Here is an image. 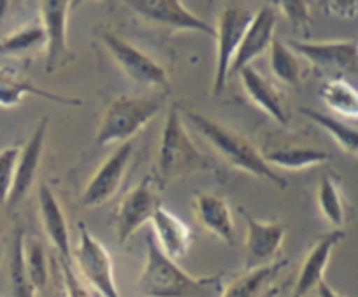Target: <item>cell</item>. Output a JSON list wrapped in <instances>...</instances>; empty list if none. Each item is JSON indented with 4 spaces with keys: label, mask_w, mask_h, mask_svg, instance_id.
I'll return each instance as SVG.
<instances>
[{
    "label": "cell",
    "mask_w": 358,
    "mask_h": 297,
    "mask_svg": "<svg viewBox=\"0 0 358 297\" xmlns=\"http://www.w3.org/2000/svg\"><path fill=\"white\" fill-rule=\"evenodd\" d=\"M126 7L147 23L175 31H198L213 37L215 30L182 0H122Z\"/></svg>",
    "instance_id": "30bf717a"
},
{
    "label": "cell",
    "mask_w": 358,
    "mask_h": 297,
    "mask_svg": "<svg viewBox=\"0 0 358 297\" xmlns=\"http://www.w3.org/2000/svg\"><path fill=\"white\" fill-rule=\"evenodd\" d=\"M41 48L45 49V34L41 21H31L0 38V56H21Z\"/></svg>",
    "instance_id": "83f0119b"
},
{
    "label": "cell",
    "mask_w": 358,
    "mask_h": 297,
    "mask_svg": "<svg viewBox=\"0 0 358 297\" xmlns=\"http://www.w3.org/2000/svg\"><path fill=\"white\" fill-rule=\"evenodd\" d=\"M238 75H240L241 84H243L250 100L261 110H264L278 124L289 126L290 115L287 112L285 103H283L282 94L262 73H259L252 65H247L238 72Z\"/></svg>",
    "instance_id": "d6986e66"
},
{
    "label": "cell",
    "mask_w": 358,
    "mask_h": 297,
    "mask_svg": "<svg viewBox=\"0 0 358 297\" xmlns=\"http://www.w3.org/2000/svg\"><path fill=\"white\" fill-rule=\"evenodd\" d=\"M269 66H271L273 75L283 84L289 86H297L301 82V75H303V66H301L299 56L290 49L287 42L276 37L271 41L269 45Z\"/></svg>",
    "instance_id": "484cf974"
},
{
    "label": "cell",
    "mask_w": 358,
    "mask_h": 297,
    "mask_svg": "<svg viewBox=\"0 0 358 297\" xmlns=\"http://www.w3.org/2000/svg\"><path fill=\"white\" fill-rule=\"evenodd\" d=\"M301 112H303L308 119H311L315 124L320 126L329 136H332V138L336 140V143H338L345 152L352 154V156H357V150H358L357 126L348 124V122L336 117V115H327L324 114V112H318L310 107H303L301 108Z\"/></svg>",
    "instance_id": "d4e9b609"
},
{
    "label": "cell",
    "mask_w": 358,
    "mask_h": 297,
    "mask_svg": "<svg viewBox=\"0 0 358 297\" xmlns=\"http://www.w3.org/2000/svg\"><path fill=\"white\" fill-rule=\"evenodd\" d=\"M150 222H152L154 240L168 257L178 261L187 255L192 243V233L184 220L161 206L152 215Z\"/></svg>",
    "instance_id": "ffe728a7"
},
{
    "label": "cell",
    "mask_w": 358,
    "mask_h": 297,
    "mask_svg": "<svg viewBox=\"0 0 358 297\" xmlns=\"http://www.w3.org/2000/svg\"><path fill=\"white\" fill-rule=\"evenodd\" d=\"M72 0H42L41 24L45 34V72L65 66L73 58L69 48V14Z\"/></svg>",
    "instance_id": "7c38bea8"
},
{
    "label": "cell",
    "mask_w": 358,
    "mask_h": 297,
    "mask_svg": "<svg viewBox=\"0 0 358 297\" xmlns=\"http://www.w3.org/2000/svg\"><path fill=\"white\" fill-rule=\"evenodd\" d=\"M49 119L44 117L37 122V126L31 131L30 138L27 140L23 147L17 152L16 170H14L13 187H10L9 198H7L6 206H16L23 201L31 191L37 180L38 168H41L42 156H44L45 135H48Z\"/></svg>",
    "instance_id": "4fadbf2b"
},
{
    "label": "cell",
    "mask_w": 358,
    "mask_h": 297,
    "mask_svg": "<svg viewBox=\"0 0 358 297\" xmlns=\"http://www.w3.org/2000/svg\"><path fill=\"white\" fill-rule=\"evenodd\" d=\"M278 23L275 9L271 6H264L252 16L250 24L245 30L243 38H241L238 51L231 61L229 77L233 73L240 72L243 66L252 65L255 58L264 55L271 45V41L275 38V28Z\"/></svg>",
    "instance_id": "5bb4252c"
},
{
    "label": "cell",
    "mask_w": 358,
    "mask_h": 297,
    "mask_svg": "<svg viewBox=\"0 0 358 297\" xmlns=\"http://www.w3.org/2000/svg\"><path fill=\"white\" fill-rule=\"evenodd\" d=\"M317 201L318 208H320L322 215L331 222L332 226L341 227L346 220V210L345 201H343L341 189H339L338 182L331 177V175H324L320 180L317 191Z\"/></svg>",
    "instance_id": "f1b7e54d"
},
{
    "label": "cell",
    "mask_w": 358,
    "mask_h": 297,
    "mask_svg": "<svg viewBox=\"0 0 358 297\" xmlns=\"http://www.w3.org/2000/svg\"><path fill=\"white\" fill-rule=\"evenodd\" d=\"M86 2H90V0H72V6H70V7H72V10H73V9H77V7L83 6V3H86Z\"/></svg>",
    "instance_id": "8d00e7d4"
},
{
    "label": "cell",
    "mask_w": 358,
    "mask_h": 297,
    "mask_svg": "<svg viewBox=\"0 0 358 297\" xmlns=\"http://www.w3.org/2000/svg\"><path fill=\"white\" fill-rule=\"evenodd\" d=\"M206 170H212V161L192 142L178 107H171L161 129L156 177L161 182H173Z\"/></svg>",
    "instance_id": "3957f363"
},
{
    "label": "cell",
    "mask_w": 358,
    "mask_h": 297,
    "mask_svg": "<svg viewBox=\"0 0 358 297\" xmlns=\"http://www.w3.org/2000/svg\"><path fill=\"white\" fill-rule=\"evenodd\" d=\"M9 285L13 297H35V289L24 266V231L16 226L10 241L9 255Z\"/></svg>",
    "instance_id": "cb8c5ba5"
},
{
    "label": "cell",
    "mask_w": 358,
    "mask_h": 297,
    "mask_svg": "<svg viewBox=\"0 0 358 297\" xmlns=\"http://www.w3.org/2000/svg\"><path fill=\"white\" fill-rule=\"evenodd\" d=\"M28 94L45 98V100L56 101V103H62V105H73V107L83 105V101H80L79 98L63 96V94L52 93V91L44 89V87L35 86V84L30 82L28 79L17 77L14 72H9V70L6 68H0V107L3 108L17 107V105L23 101V98L28 96Z\"/></svg>",
    "instance_id": "44dd1931"
},
{
    "label": "cell",
    "mask_w": 358,
    "mask_h": 297,
    "mask_svg": "<svg viewBox=\"0 0 358 297\" xmlns=\"http://www.w3.org/2000/svg\"><path fill=\"white\" fill-rule=\"evenodd\" d=\"M161 194L157 180L145 177L138 185L126 192L115 213V233L119 243H126L143 224L152 219L157 208H161Z\"/></svg>",
    "instance_id": "8fae6325"
},
{
    "label": "cell",
    "mask_w": 358,
    "mask_h": 297,
    "mask_svg": "<svg viewBox=\"0 0 358 297\" xmlns=\"http://www.w3.org/2000/svg\"><path fill=\"white\" fill-rule=\"evenodd\" d=\"M24 266L27 273L30 276L31 285L37 290H42L48 285L49 269H48V257L42 248L41 241L30 240L24 243Z\"/></svg>",
    "instance_id": "f546056e"
},
{
    "label": "cell",
    "mask_w": 358,
    "mask_h": 297,
    "mask_svg": "<svg viewBox=\"0 0 358 297\" xmlns=\"http://www.w3.org/2000/svg\"><path fill=\"white\" fill-rule=\"evenodd\" d=\"M38 212H41L42 229H44L45 236L51 241L52 247L58 250L59 261L73 264L66 217L55 191L45 182H42L41 187H38Z\"/></svg>",
    "instance_id": "e0dca14e"
},
{
    "label": "cell",
    "mask_w": 358,
    "mask_h": 297,
    "mask_svg": "<svg viewBox=\"0 0 358 297\" xmlns=\"http://www.w3.org/2000/svg\"><path fill=\"white\" fill-rule=\"evenodd\" d=\"M147 257L138 278L145 297H213L222 290L219 276H192L168 257L154 236H147Z\"/></svg>",
    "instance_id": "7a4b0ae2"
},
{
    "label": "cell",
    "mask_w": 358,
    "mask_h": 297,
    "mask_svg": "<svg viewBox=\"0 0 358 297\" xmlns=\"http://www.w3.org/2000/svg\"><path fill=\"white\" fill-rule=\"evenodd\" d=\"M320 96L334 114L345 119H357L358 93L346 79H331L322 86Z\"/></svg>",
    "instance_id": "4316f807"
},
{
    "label": "cell",
    "mask_w": 358,
    "mask_h": 297,
    "mask_svg": "<svg viewBox=\"0 0 358 297\" xmlns=\"http://www.w3.org/2000/svg\"><path fill=\"white\" fill-rule=\"evenodd\" d=\"M287 44L297 56H303L318 72L331 79H345L346 75L357 73L358 49L355 41H290Z\"/></svg>",
    "instance_id": "52a82bcc"
},
{
    "label": "cell",
    "mask_w": 358,
    "mask_h": 297,
    "mask_svg": "<svg viewBox=\"0 0 358 297\" xmlns=\"http://www.w3.org/2000/svg\"><path fill=\"white\" fill-rule=\"evenodd\" d=\"M254 14L243 7L231 6L220 13L217 21L215 35L217 38V55H215V72H213V94L219 96L226 87L229 79L231 61L238 51L245 30L250 24Z\"/></svg>",
    "instance_id": "ba28073f"
},
{
    "label": "cell",
    "mask_w": 358,
    "mask_h": 297,
    "mask_svg": "<svg viewBox=\"0 0 358 297\" xmlns=\"http://www.w3.org/2000/svg\"><path fill=\"white\" fill-rule=\"evenodd\" d=\"M59 266H62L63 273V282H65L66 296L69 297H93L91 292L87 290L86 283L79 278L77 271L73 269L72 262L59 261Z\"/></svg>",
    "instance_id": "d6a6232c"
},
{
    "label": "cell",
    "mask_w": 358,
    "mask_h": 297,
    "mask_svg": "<svg viewBox=\"0 0 358 297\" xmlns=\"http://www.w3.org/2000/svg\"><path fill=\"white\" fill-rule=\"evenodd\" d=\"M285 262H271L255 269H247L220 290V297H259L269 282L280 273Z\"/></svg>",
    "instance_id": "603a6c76"
},
{
    "label": "cell",
    "mask_w": 358,
    "mask_h": 297,
    "mask_svg": "<svg viewBox=\"0 0 358 297\" xmlns=\"http://www.w3.org/2000/svg\"><path fill=\"white\" fill-rule=\"evenodd\" d=\"M133 154H135L133 140L119 143L117 149L98 166L93 177L87 180L86 187L80 194V205L86 208H98L110 201L119 192L126 175H128Z\"/></svg>",
    "instance_id": "9c48e42d"
},
{
    "label": "cell",
    "mask_w": 358,
    "mask_h": 297,
    "mask_svg": "<svg viewBox=\"0 0 358 297\" xmlns=\"http://www.w3.org/2000/svg\"><path fill=\"white\" fill-rule=\"evenodd\" d=\"M266 163L271 168L278 166L283 170H306V168L320 166V164L329 163L332 156L325 150L317 149V147H282V149L271 150L264 154Z\"/></svg>",
    "instance_id": "7402d4cb"
},
{
    "label": "cell",
    "mask_w": 358,
    "mask_h": 297,
    "mask_svg": "<svg viewBox=\"0 0 358 297\" xmlns=\"http://www.w3.org/2000/svg\"><path fill=\"white\" fill-rule=\"evenodd\" d=\"M276 6L294 30H308L311 23V0H276Z\"/></svg>",
    "instance_id": "4dcf8cb0"
},
{
    "label": "cell",
    "mask_w": 358,
    "mask_h": 297,
    "mask_svg": "<svg viewBox=\"0 0 358 297\" xmlns=\"http://www.w3.org/2000/svg\"><path fill=\"white\" fill-rule=\"evenodd\" d=\"M245 220H247V269L261 268V266L271 264L273 259L280 252L285 238V227L280 222H264L257 220L241 210Z\"/></svg>",
    "instance_id": "9a60e30c"
},
{
    "label": "cell",
    "mask_w": 358,
    "mask_h": 297,
    "mask_svg": "<svg viewBox=\"0 0 358 297\" xmlns=\"http://www.w3.org/2000/svg\"><path fill=\"white\" fill-rule=\"evenodd\" d=\"M317 292H318V297H345V296H341L339 292H336V290L332 289V287L329 285L325 280H322V282L318 283Z\"/></svg>",
    "instance_id": "e575fe53"
},
{
    "label": "cell",
    "mask_w": 358,
    "mask_h": 297,
    "mask_svg": "<svg viewBox=\"0 0 358 297\" xmlns=\"http://www.w3.org/2000/svg\"><path fill=\"white\" fill-rule=\"evenodd\" d=\"M327 10L343 20H353L358 13V0H327Z\"/></svg>",
    "instance_id": "836d02e7"
},
{
    "label": "cell",
    "mask_w": 358,
    "mask_h": 297,
    "mask_svg": "<svg viewBox=\"0 0 358 297\" xmlns=\"http://www.w3.org/2000/svg\"><path fill=\"white\" fill-rule=\"evenodd\" d=\"M72 259H76L84 282L101 297H121L115 285L110 254L84 224H79V245L72 252Z\"/></svg>",
    "instance_id": "8992f818"
},
{
    "label": "cell",
    "mask_w": 358,
    "mask_h": 297,
    "mask_svg": "<svg viewBox=\"0 0 358 297\" xmlns=\"http://www.w3.org/2000/svg\"><path fill=\"white\" fill-rule=\"evenodd\" d=\"M100 38L107 48L108 55L115 61V65L124 72L126 77L140 86L161 89L163 93H170V79L163 65L150 58L147 52L133 45L131 42L124 41L122 37L115 35L114 31H100Z\"/></svg>",
    "instance_id": "5b68a950"
},
{
    "label": "cell",
    "mask_w": 358,
    "mask_h": 297,
    "mask_svg": "<svg viewBox=\"0 0 358 297\" xmlns=\"http://www.w3.org/2000/svg\"><path fill=\"white\" fill-rule=\"evenodd\" d=\"M192 206L196 220L203 229L224 243H234V219L226 199L212 192H196Z\"/></svg>",
    "instance_id": "ac0fdd59"
},
{
    "label": "cell",
    "mask_w": 358,
    "mask_h": 297,
    "mask_svg": "<svg viewBox=\"0 0 358 297\" xmlns=\"http://www.w3.org/2000/svg\"><path fill=\"white\" fill-rule=\"evenodd\" d=\"M163 94H121L114 98L101 115L94 143L98 147H108L129 142L150 121H154L163 108Z\"/></svg>",
    "instance_id": "277c9868"
},
{
    "label": "cell",
    "mask_w": 358,
    "mask_h": 297,
    "mask_svg": "<svg viewBox=\"0 0 358 297\" xmlns=\"http://www.w3.org/2000/svg\"><path fill=\"white\" fill-rule=\"evenodd\" d=\"M178 110L227 164L255 178L268 180L269 184L276 185L278 189L289 187V180L282 177L275 168L269 166L264 159V154L236 129L212 117H206L192 108L178 107Z\"/></svg>",
    "instance_id": "6da1fadb"
},
{
    "label": "cell",
    "mask_w": 358,
    "mask_h": 297,
    "mask_svg": "<svg viewBox=\"0 0 358 297\" xmlns=\"http://www.w3.org/2000/svg\"><path fill=\"white\" fill-rule=\"evenodd\" d=\"M20 147H7L0 150V205H7L10 187L14 180V170H16V159Z\"/></svg>",
    "instance_id": "1f68e13d"
},
{
    "label": "cell",
    "mask_w": 358,
    "mask_h": 297,
    "mask_svg": "<svg viewBox=\"0 0 358 297\" xmlns=\"http://www.w3.org/2000/svg\"><path fill=\"white\" fill-rule=\"evenodd\" d=\"M10 3H13V0H0V24H2L3 17L7 16V13H9Z\"/></svg>",
    "instance_id": "d590c367"
},
{
    "label": "cell",
    "mask_w": 358,
    "mask_h": 297,
    "mask_svg": "<svg viewBox=\"0 0 358 297\" xmlns=\"http://www.w3.org/2000/svg\"><path fill=\"white\" fill-rule=\"evenodd\" d=\"M343 240H345V233L341 229H336L315 241L310 254L306 255L303 266H301L290 297H306L311 290L317 289L322 280H325L324 276L325 271H327L329 262H331L332 252Z\"/></svg>",
    "instance_id": "2e32d148"
}]
</instances>
